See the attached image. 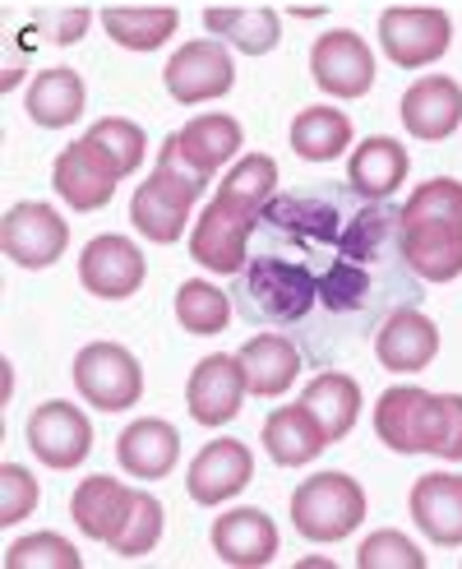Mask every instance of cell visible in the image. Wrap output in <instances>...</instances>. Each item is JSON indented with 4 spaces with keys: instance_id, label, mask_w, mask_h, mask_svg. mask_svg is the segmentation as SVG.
<instances>
[{
    "instance_id": "20",
    "label": "cell",
    "mask_w": 462,
    "mask_h": 569,
    "mask_svg": "<svg viewBox=\"0 0 462 569\" xmlns=\"http://www.w3.org/2000/svg\"><path fill=\"white\" fill-rule=\"evenodd\" d=\"M237 361H241L245 385H250L254 398H278V393H287L297 385L305 352H301L297 338H287V333H259L237 352Z\"/></svg>"
},
{
    "instance_id": "33",
    "label": "cell",
    "mask_w": 462,
    "mask_h": 569,
    "mask_svg": "<svg viewBox=\"0 0 462 569\" xmlns=\"http://www.w3.org/2000/svg\"><path fill=\"white\" fill-rule=\"evenodd\" d=\"M6 565L10 569H79L83 556L74 542H66L61 532H33L23 537V542H14L6 551Z\"/></svg>"
},
{
    "instance_id": "3",
    "label": "cell",
    "mask_w": 462,
    "mask_h": 569,
    "mask_svg": "<svg viewBox=\"0 0 462 569\" xmlns=\"http://www.w3.org/2000/svg\"><path fill=\"white\" fill-rule=\"evenodd\" d=\"M402 260L425 282H453L462 273V181L435 177L398 209Z\"/></svg>"
},
{
    "instance_id": "7",
    "label": "cell",
    "mask_w": 462,
    "mask_h": 569,
    "mask_svg": "<svg viewBox=\"0 0 462 569\" xmlns=\"http://www.w3.org/2000/svg\"><path fill=\"white\" fill-rule=\"evenodd\" d=\"M74 389L98 412H130L143 393V366L121 343H89L74 357Z\"/></svg>"
},
{
    "instance_id": "9",
    "label": "cell",
    "mask_w": 462,
    "mask_h": 569,
    "mask_svg": "<svg viewBox=\"0 0 462 569\" xmlns=\"http://www.w3.org/2000/svg\"><path fill=\"white\" fill-rule=\"evenodd\" d=\"M116 181H121L116 162L93 144L89 134H79L74 144H66L61 153H56L51 186H56V194H61L66 204L79 209V213L107 209V204H111V194H116Z\"/></svg>"
},
{
    "instance_id": "25",
    "label": "cell",
    "mask_w": 462,
    "mask_h": 569,
    "mask_svg": "<svg viewBox=\"0 0 462 569\" xmlns=\"http://www.w3.org/2000/svg\"><path fill=\"white\" fill-rule=\"evenodd\" d=\"M408 149L389 134H370L352 149V162H346V186L365 199H393L398 186L408 181Z\"/></svg>"
},
{
    "instance_id": "30",
    "label": "cell",
    "mask_w": 462,
    "mask_h": 569,
    "mask_svg": "<svg viewBox=\"0 0 462 569\" xmlns=\"http://www.w3.org/2000/svg\"><path fill=\"white\" fill-rule=\"evenodd\" d=\"M204 28H209V38H222L245 56H269L282 38L278 10H231V6H222V10H204Z\"/></svg>"
},
{
    "instance_id": "27",
    "label": "cell",
    "mask_w": 462,
    "mask_h": 569,
    "mask_svg": "<svg viewBox=\"0 0 462 569\" xmlns=\"http://www.w3.org/2000/svg\"><path fill=\"white\" fill-rule=\"evenodd\" d=\"M83 79L70 70V66H56V70H42L23 93V107H28V121L42 126V130H66L83 117Z\"/></svg>"
},
{
    "instance_id": "39",
    "label": "cell",
    "mask_w": 462,
    "mask_h": 569,
    "mask_svg": "<svg viewBox=\"0 0 462 569\" xmlns=\"http://www.w3.org/2000/svg\"><path fill=\"white\" fill-rule=\"evenodd\" d=\"M301 569H333V560H324V556H310V560H301Z\"/></svg>"
},
{
    "instance_id": "34",
    "label": "cell",
    "mask_w": 462,
    "mask_h": 569,
    "mask_svg": "<svg viewBox=\"0 0 462 569\" xmlns=\"http://www.w3.org/2000/svg\"><path fill=\"white\" fill-rule=\"evenodd\" d=\"M89 139L93 144L116 162V172L130 177L139 172V162H143V130L125 117H102L98 126H89Z\"/></svg>"
},
{
    "instance_id": "23",
    "label": "cell",
    "mask_w": 462,
    "mask_h": 569,
    "mask_svg": "<svg viewBox=\"0 0 462 569\" xmlns=\"http://www.w3.org/2000/svg\"><path fill=\"white\" fill-rule=\"evenodd\" d=\"M213 551L237 569H259L278 556V523L264 509H227L213 523Z\"/></svg>"
},
{
    "instance_id": "19",
    "label": "cell",
    "mask_w": 462,
    "mask_h": 569,
    "mask_svg": "<svg viewBox=\"0 0 462 569\" xmlns=\"http://www.w3.org/2000/svg\"><path fill=\"white\" fill-rule=\"evenodd\" d=\"M139 491H130L125 481H116V477H89V481H79V491L70 496V515L79 523L83 537H93V542H116L130 519V509H134Z\"/></svg>"
},
{
    "instance_id": "13",
    "label": "cell",
    "mask_w": 462,
    "mask_h": 569,
    "mask_svg": "<svg viewBox=\"0 0 462 569\" xmlns=\"http://www.w3.org/2000/svg\"><path fill=\"white\" fill-rule=\"evenodd\" d=\"M143 273H149V264H143L139 246L130 237H116V232L93 237L79 254V282L102 301L134 297L143 288Z\"/></svg>"
},
{
    "instance_id": "17",
    "label": "cell",
    "mask_w": 462,
    "mask_h": 569,
    "mask_svg": "<svg viewBox=\"0 0 462 569\" xmlns=\"http://www.w3.org/2000/svg\"><path fill=\"white\" fill-rule=\"evenodd\" d=\"M440 352V329L430 316H421V310H393V316L380 325V333H374V357H380L384 371L393 376H416L425 371L430 361H435Z\"/></svg>"
},
{
    "instance_id": "11",
    "label": "cell",
    "mask_w": 462,
    "mask_h": 569,
    "mask_svg": "<svg viewBox=\"0 0 462 569\" xmlns=\"http://www.w3.org/2000/svg\"><path fill=\"white\" fill-rule=\"evenodd\" d=\"M162 79H167L171 98L194 107V102L231 93V83H237V66H231V51L222 47V38H194L167 61Z\"/></svg>"
},
{
    "instance_id": "10",
    "label": "cell",
    "mask_w": 462,
    "mask_h": 569,
    "mask_svg": "<svg viewBox=\"0 0 462 569\" xmlns=\"http://www.w3.org/2000/svg\"><path fill=\"white\" fill-rule=\"evenodd\" d=\"M0 246H6V254L19 269H51L70 246V227L51 204L23 199L0 222Z\"/></svg>"
},
{
    "instance_id": "22",
    "label": "cell",
    "mask_w": 462,
    "mask_h": 569,
    "mask_svg": "<svg viewBox=\"0 0 462 569\" xmlns=\"http://www.w3.org/2000/svg\"><path fill=\"white\" fill-rule=\"evenodd\" d=\"M177 453H181V436H177V426L162 421V417L130 421L121 431V440H116V459H121V468L139 481L167 477L177 468Z\"/></svg>"
},
{
    "instance_id": "24",
    "label": "cell",
    "mask_w": 462,
    "mask_h": 569,
    "mask_svg": "<svg viewBox=\"0 0 462 569\" xmlns=\"http://www.w3.org/2000/svg\"><path fill=\"white\" fill-rule=\"evenodd\" d=\"M167 144L177 149V158L185 167H194L199 177L213 181V172H222V167L241 153V126H237V117L213 111V117H194L185 130L171 134Z\"/></svg>"
},
{
    "instance_id": "38",
    "label": "cell",
    "mask_w": 462,
    "mask_h": 569,
    "mask_svg": "<svg viewBox=\"0 0 462 569\" xmlns=\"http://www.w3.org/2000/svg\"><path fill=\"white\" fill-rule=\"evenodd\" d=\"M89 23H93L89 10H66L61 19L51 23V38H56V42H79L83 33H89Z\"/></svg>"
},
{
    "instance_id": "26",
    "label": "cell",
    "mask_w": 462,
    "mask_h": 569,
    "mask_svg": "<svg viewBox=\"0 0 462 569\" xmlns=\"http://www.w3.org/2000/svg\"><path fill=\"white\" fill-rule=\"evenodd\" d=\"M333 440L324 436V426L314 421V412L305 403H292V408H278L269 412L264 421V449L278 468H305L314 463L320 453L329 449Z\"/></svg>"
},
{
    "instance_id": "16",
    "label": "cell",
    "mask_w": 462,
    "mask_h": 569,
    "mask_svg": "<svg viewBox=\"0 0 462 569\" xmlns=\"http://www.w3.org/2000/svg\"><path fill=\"white\" fill-rule=\"evenodd\" d=\"M250 477H254V459H250V449L241 440H213L194 453V463L185 472V491L190 500L199 505H222L231 496H241L250 487Z\"/></svg>"
},
{
    "instance_id": "37",
    "label": "cell",
    "mask_w": 462,
    "mask_h": 569,
    "mask_svg": "<svg viewBox=\"0 0 462 569\" xmlns=\"http://www.w3.org/2000/svg\"><path fill=\"white\" fill-rule=\"evenodd\" d=\"M38 500H42V487H38V477L28 472L23 463L0 468V523H6V528L23 523L38 509Z\"/></svg>"
},
{
    "instance_id": "36",
    "label": "cell",
    "mask_w": 462,
    "mask_h": 569,
    "mask_svg": "<svg viewBox=\"0 0 462 569\" xmlns=\"http://www.w3.org/2000/svg\"><path fill=\"white\" fill-rule=\"evenodd\" d=\"M356 565L361 569H421L425 551L412 542V537H402L398 528H380V532H370L361 542Z\"/></svg>"
},
{
    "instance_id": "21",
    "label": "cell",
    "mask_w": 462,
    "mask_h": 569,
    "mask_svg": "<svg viewBox=\"0 0 462 569\" xmlns=\"http://www.w3.org/2000/svg\"><path fill=\"white\" fill-rule=\"evenodd\" d=\"M412 523L435 547H462V472H425L416 481Z\"/></svg>"
},
{
    "instance_id": "32",
    "label": "cell",
    "mask_w": 462,
    "mask_h": 569,
    "mask_svg": "<svg viewBox=\"0 0 462 569\" xmlns=\"http://www.w3.org/2000/svg\"><path fill=\"white\" fill-rule=\"evenodd\" d=\"M177 320H181L185 333H199V338L222 333L231 325V297L222 288H213V282H204V278H190L177 292Z\"/></svg>"
},
{
    "instance_id": "2",
    "label": "cell",
    "mask_w": 462,
    "mask_h": 569,
    "mask_svg": "<svg viewBox=\"0 0 462 569\" xmlns=\"http://www.w3.org/2000/svg\"><path fill=\"white\" fill-rule=\"evenodd\" d=\"M273 194H278V162L269 153H245L241 162H231L218 194H213V204L199 213L194 232H190L194 264H204L209 273L237 278L250 260L254 218Z\"/></svg>"
},
{
    "instance_id": "31",
    "label": "cell",
    "mask_w": 462,
    "mask_h": 569,
    "mask_svg": "<svg viewBox=\"0 0 462 569\" xmlns=\"http://www.w3.org/2000/svg\"><path fill=\"white\" fill-rule=\"evenodd\" d=\"M292 149L305 162H333L352 149V121L338 107H305L292 121Z\"/></svg>"
},
{
    "instance_id": "8",
    "label": "cell",
    "mask_w": 462,
    "mask_h": 569,
    "mask_svg": "<svg viewBox=\"0 0 462 569\" xmlns=\"http://www.w3.org/2000/svg\"><path fill=\"white\" fill-rule=\"evenodd\" d=\"M453 42V19L444 10L430 6H393L380 14V47L393 66L421 70L430 61H440Z\"/></svg>"
},
{
    "instance_id": "15",
    "label": "cell",
    "mask_w": 462,
    "mask_h": 569,
    "mask_svg": "<svg viewBox=\"0 0 462 569\" xmlns=\"http://www.w3.org/2000/svg\"><path fill=\"white\" fill-rule=\"evenodd\" d=\"M245 371H241V361L237 357H227V352H213L204 357L190 371V385H185V408L199 426H227L231 417L241 412L245 403Z\"/></svg>"
},
{
    "instance_id": "14",
    "label": "cell",
    "mask_w": 462,
    "mask_h": 569,
    "mask_svg": "<svg viewBox=\"0 0 462 569\" xmlns=\"http://www.w3.org/2000/svg\"><path fill=\"white\" fill-rule=\"evenodd\" d=\"M28 449H33V459H42L47 468L66 472V468H79L89 459L93 449V426L83 417L74 403H42L33 417H28Z\"/></svg>"
},
{
    "instance_id": "12",
    "label": "cell",
    "mask_w": 462,
    "mask_h": 569,
    "mask_svg": "<svg viewBox=\"0 0 462 569\" xmlns=\"http://www.w3.org/2000/svg\"><path fill=\"white\" fill-rule=\"evenodd\" d=\"M310 74L333 98H365L374 89V51L352 28H329L310 47Z\"/></svg>"
},
{
    "instance_id": "6",
    "label": "cell",
    "mask_w": 462,
    "mask_h": 569,
    "mask_svg": "<svg viewBox=\"0 0 462 569\" xmlns=\"http://www.w3.org/2000/svg\"><path fill=\"white\" fill-rule=\"evenodd\" d=\"M365 519V491L346 472H314L292 491V528L310 542H342Z\"/></svg>"
},
{
    "instance_id": "29",
    "label": "cell",
    "mask_w": 462,
    "mask_h": 569,
    "mask_svg": "<svg viewBox=\"0 0 462 569\" xmlns=\"http://www.w3.org/2000/svg\"><path fill=\"white\" fill-rule=\"evenodd\" d=\"M181 14L167 6H111L102 10V28L111 42H121L125 51H158L171 33H177Z\"/></svg>"
},
{
    "instance_id": "4",
    "label": "cell",
    "mask_w": 462,
    "mask_h": 569,
    "mask_svg": "<svg viewBox=\"0 0 462 569\" xmlns=\"http://www.w3.org/2000/svg\"><path fill=\"white\" fill-rule=\"evenodd\" d=\"M374 431L393 453H435L462 463V393L393 385L374 403Z\"/></svg>"
},
{
    "instance_id": "1",
    "label": "cell",
    "mask_w": 462,
    "mask_h": 569,
    "mask_svg": "<svg viewBox=\"0 0 462 569\" xmlns=\"http://www.w3.org/2000/svg\"><path fill=\"white\" fill-rule=\"evenodd\" d=\"M402 260V222L384 199L352 186L273 194L254 218L250 260L237 273L241 316L301 329L314 316H370L380 282Z\"/></svg>"
},
{
    "instance_id": "5",
    "label": "cell",
    "mask_w": 462,
    "mask_h": 569,
    "mask_svg": "<svg viewBox=\"0 0 462 569\" xmlns=\"http://www.w3.org/2000/svg\"><path fill=\"white\" fill-rule=\"evenodd\" d=\"M204 190H209V177H199L194 167H185L177 158V149L162 144L158 167L143 177V186L130 199V222L139 227V237H149L158 246H171V241H181L194 199Z\"/></svg>"
},
{
    "instance_id": "18",
    "label": "cell",
    "mask_w": 462,
    "mask_h": 569,
    "mask_svg": "<svg viewBox=\"0 0 462 569\" xmlns=\"http://www.w3.org/2000/svg\"><path fill=\"white\" fill-rule=\"evenodd\" d=\"M402 130L425 139V144H440L462 126V89L449 74H425L416 79L408 93H402Z\"/></svg>"
},
{
    "instance_id": "28",
    "label": "cell",
    "mask_w": 462,
    "mask_h": 569,
    "mask_svg": "<svg viewBox=\"0 0 462 569\" xmlns=\"http://www.w3.org/2000/svg\"><path fill=\"white\" fill-rule=\"evenodd\" d=\"M301 403L314 412V421L324 426L329 440H342L361 417V385L342 371H320L301 389Z\"/></svg>"
},
{
    "instance_id": "35",
    "label": "cell",
    "mask_w": 462,
    "mask_h": 569,
    "mask_svg": "<svg viewBox=\"0 0 462 569\" xmlns=\"http://www.w3.org/2000/svg\"><path fill=\"white\" fill-rule=\"evenodd\" d=\"M158 537H162V505H158V496L139 491V500H134V509H130V519H125L121 537L111 542V551H116V556H125V560L149 556V551L158 547Z\"/></svg>"
}]
</instances>
